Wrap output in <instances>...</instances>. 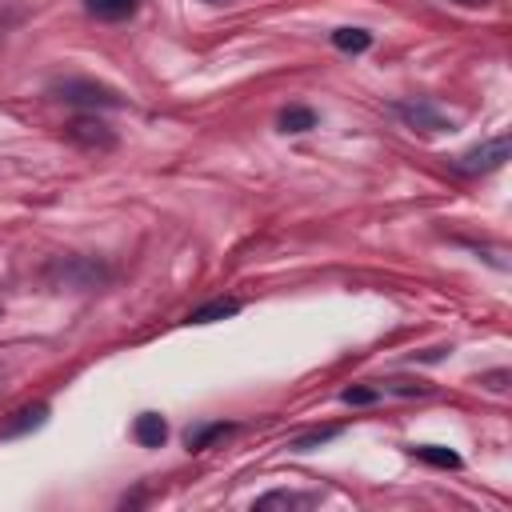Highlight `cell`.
Listing matches in <instances>:
<instances>
[{
    "instance_id": "obj_1",
    "label": "cell",
    "mask_w": 512,
    "mask_h": 512,
    "mask_svg": "<svg viewBox=\"0 0 512 512\" xmlns=\"http://www.w3.org/2000/svg\"><path fill=\"white\" fill-rule=\"evenodd\" d=\"M508 156H512V140H508V132H500V136H492V140H484V144H476V148L452 156V168H456L460 176H480V172L504 168Z\"/></svg>"
},
{
    "instance_id": "obj_2",
    "label": "cell",
    "mask_w": 512,
    "mask_h": 512,
    "mask_svg": "<svg viewBox=\"0 0 512 512\" xmlns=\"http://www.w3.org/2000/svg\"><path fill=\"white\" fill-rule=\"evenodd\" d=\"M48 92L56 100H68V104H104V108L120 104V96L108 84H96V80H56Z\"/></svg>"
},
{
    "instance_id": "obj_3",
    "label": "cell",
    "mask_w": 512,
    "mask_h": 512,
    "mask_svg": "<svg viewBox=\"0 0 512 512\" xmlns=\"http://www.w3.org/2000/svg\"><path fill=\"white\" fill-rule=\"evenodd\" d=\"M68 136H72L76 144H84V148H112V144H116V136L108 132V124L96 120V116H76V120L68 124Z\"/></svg>"
},
{
    "instance_id": "obj_4",
    "label": "cell",
    "mask_w": 512,
    "mask_h": 512,
    "mask_svg": "<svg viewBox=\"0 0 512 512\" xmlns=\"http://www.w3.org/2000/svg\"><path fill=\"white\" fill-rule=\"evenodd\" d=\"M132 436H136V444H144V448H160V444L168 440V424H164L160 412H140L136 424H132Z\"/></svg>"
},
{
    "instance_id": "obj_5",
    "label": "cell",
    "mask_w": 512,
    "mask_h": 512,
    "mask_svg": "<svg viewBox=\"0 0 512 512\" xmlns=\"http://www.w3.org/2000/svg\"><path fill=\"white\" fill-rule=\"evenodd\" d=\"M396 116H404L412 128H424V132H440V128H448L444 116H436V112L424 108V104H396Z\"/></svg>"
},
{
    "instance_id": "obj_6",
    "label": "cell",
    "mask_w": 512,
    "mask_h": 512,
    "mask_svg": "<svg viewBox=\"0 0 512 512\" xmlns=\"http://www.w3.org/2000/svg\"><path fill=\"white\" fill-rule=\"evenodd\" d=\"M240 312V300H212L204 308H192L188 312V324H216V320H228Z\"/></svg>"
},
{
    "instance_id": "obj_7",
    "label": "cell",
    "mask_w": 512,
    "mask_h": 512,
    "mask_svg": "<svg viewBox=\"0 0 512 512\" xmlns=\"http://www.w3.org/2000/svg\"><path fill=\"white\" fill-rule=\"evenodd\" d=\"M44 420H48V404H28V408L16 412V420L4 428V436H20V432H28V428H40Z\"/></svg>"
},
{
    "instance_id": "obj_8",
    "label": "cell",
    "mask_w": 512,
    "mask_h": 512,
    "mask_svg": "<svg viewBox=\"0 0 512 512\" xmlns=\"http://www.w3.org/2000/svg\"><path fill=\"white\" fill-rule=\"evenodd\" d=\"M84 8L100 20H124L136 12V0H84Z\"/></svg>"
},
{
    "instance_id": "obj_9",
    "label": "cell",
    "mask_w": 512,
    "mask_h": 512,
    "mask_svg": "<svg viewBox=\"0 0 512 512\" xmlns=\"http://www.w3.org/2000/svg\"><path fill=\"white\" fill-rule=\"evenodd\" d=\"M280 132H308V128H316V112L312 108H300V104H292V108H284L280 112Z\"/></svg>"
},
{
    "instance_id": "obj_10",
    "label": "cell",
    "mask_w": 512,
    "mask_h": 512,
    "mask_svg": "<svg viewBox=\"0 0 512 512\" xmlns=\"http://www.w3.org/2000/svg\"><path fill=\"white\" fill-rule=\"evenodd\" d=\"M412 456H420L424 464H436V468H460V456L452 448H440V444H416Z\"/></svg>"
},
{
    "instance_id": "obj_11",
    "label": "cell",
    "mask_w": 512,
    "mask_h": 512,
    "mask_svg": "<svg viewBox=\"0 0 512 512\" xmlns=\"http://www.w3.org/2000/svg\"><path fill=\"white\" fill-rule=\"evenodd\" d=\"M332 44L340 52H364L372 44V32H364V28H336L332 32Z\"/></svg>"
},
{
    "instance_id": "obj_12",
    "label": "cell",
    "mask_w": 512,
    "mask_h": 512,
    "mask_svg": "<svg viewBox=\"0 0 512 512\" xmlns=\"http://www.w3.org/2000/svg\"><path fill=\"white\" fill-rule=\"evenodd\" d=\"M228 432V424H200V428H188V436H184V444L192 448V452H200V448H208L216 436H224Z\"/></svg>"
},
{
    "instance_id": "obj_13",
    "label": "cell",
    "mask_w": 512,
    "mask_h": 512,
    "mask_svg": "<svg viewBox=\"0 0 512 512\" xmlns=\"http://www.w3.org/2000/svg\"><path fill=\"white\" fill-rule=\"evenodd\" d=\"M316 496H296V492H268L256 500V508H308Z\"/></svg>"
},
{
    "instance_id": "obj_14",
    "label": "cell",
    "mask_w": 512,
    "mask_h": 512,
    "mask_svg": "<svg viewBox=\"0 0 512 512\" xmlns=\"http://www.w3.org/2000/svg\"><path fill=\"white\" fill-rule=\"evenodd\" d=\"M336 436H340V428H320V432H308V436L292 440V448H296V452H308V448H316V444H328V440H336Z\"/></svg>"
},
{
    "instance_id": "obj_15",
    "label": "cell",
    "mask_w": 512,
    "mask_h": 512,
    "mask_svg": "<svg viewBox=\"0 0 512 512\" xmlns=\"http://www.w3.org/2000/svg\"><path fill=\"white\" fill-rule=\"evenodd\" d=\"M340 400H344V404H372V400H376V388H344Z\"/></svg>"
},
{
    "instance_id": "obj_16",
    "label": "cell",
    "mask_w": 512,
    "mask_h": 512,
    "mask_svg": "<svg viewBox=\"0 0 512 512\" xmlns=\"http://www.w3.org/2000/svg\"><path fill=\"white\" fill-rule=\"evenodd\" d=\"M452 4H464V8H472V4H484V0H452Z\"/></svg>"
},
{
    "instance_id": "obj_17",
    "label": "cell",
    "mask_w": 512,
    "mask_h": 512,
    "mask_svg": "<svg viewBox=\"0 0 512 512\" xmlns=\"http://www.w3.org/2000/svg\"><path fill=\"white\" fill-rule=\"evenodd\" d=\"M208 4H228V0H208Z\"/></svg>"
}]
</instances>
